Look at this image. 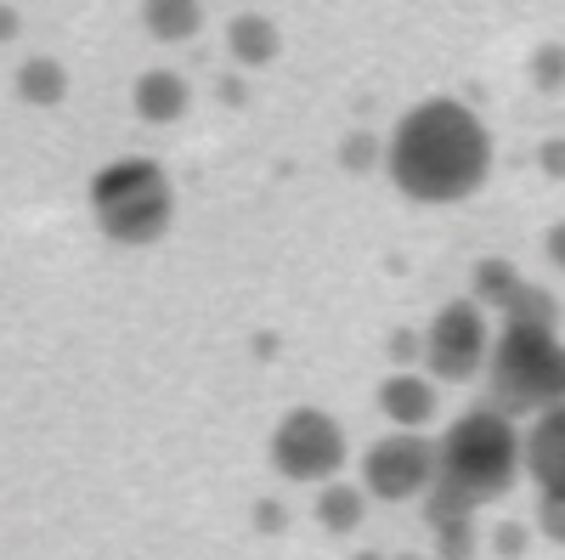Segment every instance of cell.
I'll list each match as a JSON object with an SVG mask.
<instances>
[{"label":"cell","mask_w":565,"mask_h":560,"mask_svg":"<svg viewBox=\"0 0 565 560\" xmlns=\"http://www.w3.org/2000/svg\"><path fill=\"white\" fill-rule=\"evenodd\" d=\"M492 362V329H487V306L481 300H447L430 329H424V368L430 380H447V385H463L487 373Z\"/></svg>","instance_id":"cell-5"},{"label":"cell","mask_w":565,"mask_h":560,"mask_svg":"<svg viewBox=\"0 0 565 560\" xmlns=\"http://www.w3.org/2000/svg\"><path fill=\"white\" fill-rule=\"evenodd\" d=\"M362 504H367V487H322V498H317V521L328 527V532H356V521H362Z\"/></svg>","instance_id":"cell-15"},{"label":"cell","mask_w":565,"mask_h":560,"mask_svg":"<svg viewBox=\"0 0 565 560\" xmlns=\"http://www.w3.org/2000/svg\"><path fill=\"white\" fill-rule=\"evenodd\" d=\"M441 476L436 487L458 493L463 504H492L514 487V476L526 471V431H514V419L498 408H469L436 442Z\"/></svg>","instance_id":"cell-2"},{"label":"cell","mask_w":565,"mask_h":560,"mask_svg":"<svg viewBox=\"0 0 565 560\" xmlns=\"http://www.w3.org/2000/svg\"><path fill=\"white\" fill-rule=\"evenodd\" d=\"M543 170L565 176V142H548V148H543Z\"/></svg>","instance_id":"cell-21"},{"label":"cell","mask_w":565,"mask_h":560,"mask_svg":"<svg viewBox=\"0 0 565 560\" xmlns=\"http://www.w3.org/2000/svg\"><path fill=\"white\" fill-rule=\"evenodd\" d=\"M526 476L548 498H565V402L526 425Z\"/></svg>","instance_id":"cell-8"},{"label":"cell","mask_w":565,"mask_h":560,"mask_svg":"<svg viewBox=\"0 0 565 560\" xmlns=\"http://www.w3.org/2000/svg\"><path fill=\"white\" fill-rule=\"evenodd\" d=\"M130 103H136V114H141V119L170 125V119H181V114H186V80H181V74H170V68H148V74L136 80Z\"/></svg>","instance_id":"cell-10"},{"label":"cell","mask_w":565,"mask_h":560,"mask_svg":"<svg viewBox=\"0 0 565 560\" xmlns=\"http://www.w3.org/2000/svg\"><path fill=\"white\" fill-rule=\"evenodd\" d=\"M271 464L289 482H328L345 464V431H340V419L322 413V408L282 413V425L271 431Z\"/></svg>","instance_id":"cell-7"},{"label":"cell","mask_w":565,"mask_h":560,"mask_svg":"<svg viewBox=\"0 0 565 560\" xmlns=\"http://www.w3.org/2000/svg\"><path fill=\"white\" fill-rule=\"evenodd\" d=\"M441 476V458H436V442L418 436V431H391L380 436L367 453H362V487L380 498V504H407V498H424Z\"/></svg>","instance_id":"cell-6"},{"label":"cell","mask_w":565,"mask_h":560,"mask_svg":"<svg viewBox=\"0 0 565 560\" xmlns=\"http://www.w3.org/2000/svg\"><path fill=\"white\" fill-rule=\"evenodd\" d=\"M90 210L114 244H153L175 215V193L153 159H114L90 181Z\"/></svg>","instance_id":"cell-4"},{"label":"cell","mask_w":565,"mask_h":560,"mask_svg":"<svg viewBox=\"0 0 565 560\" xmlns=\"http://www.w3.org/2000/svg\"><path fill=\"white\" fill-rule=\"evenodd\" d=\"M380 408L396 431H418L436 419V380H424V373H391L380 385Z\"/></svg>","instance_id":"cell-9"},{"label":"cell","mask_w":565,"mask_h":560,"mask_svg":"<svg viewBox=\"0 0 565 560\" xmlns=\"http://www.w3.org/2000/svg\"><path fill=\"white\" fill-rule=\"evenodd\" d=\"M402 560H424V554H402Z\"/></svg>","instance_id":"cell-23"},{"label":"cell","mask_w":565,"mask_h":560,"mask_svg":"<svg viewBox=\"0 0 565 560\" xmlns=\"http://www.w3.org/2000/svg\"><path fill=\"white\" fill-rule=\"evenodd\" d=\"M537 527H543V538H554V543H565V498H537Z\"/></svg>","instance_id":"cell-17"},{"label":"cell","mask_w":565,"mask_h":560,"mask_svg":"<svg viewBox=\"0 0 565 560\" xmlns=\"http://www.w3.org/2000/svg\"><path fill=\"white\" fill-rule=\"evenodd\" d=\"M63 91H68V74H63V63H52V57H29V63L18 68V97L34 103V108L63 103Z\"/></svg>","instance_id":"cell-14"},{"label":"cell","mask_w":565,"mask_h":560,"mask_svg":"<svg viewBox=\"0 0 565 560\" xmlns=\"http://www.w3.org/2000/svg\"><path fill=\"white\" fill-rule=\"evenodd\" d=\"M385 165L413 204H463L492 176V136L476 108L430 97L396 119Z\"/></svg>","instance_id":"cell-1"},{"label":"cell","mask_w":565,"mask_h":560,"mask_svg":"<svg viewBox=\"0 0 565 560\" xmlns=\"http://www.w3.org/2000/svg\"><path fill=\"white\" fill-rule=\"evenodd\" d=\"M141 23H148L153 40H193L204 23L199 0H141Z\"/></svg>","instance_id":"cell-12"},{"label":"cell","mask_w":565,"mask_h":560,"mask_svg":"<svg viewBox=\"0 0 565 560\" xmlns=\"http://www.w3.org/2000/svg\"><path fill=\"white\" fill-rule=\"evenodd\" d=\"M18 34V12H0V40H12Z\"/></svg>","instance_id":"cell-22"},{"label":"cell","mask_w":565,"mask_h":560,"mask_svg":"<svg viewBox=\"0 0 565 560\" xmlns=\"http://www.w3.org/2000/svg\"><path fill=\"white\" fill-rule=\"evenodd\" d=\"M537 80H543V85H559V80H565V52H543V57H537Z\"/></svg>","instance_id":"cell-18"},{"label":"cell","mask_w":565,"mask_h":560,"mask_svg":"<svg viewBox=\"0 0 565 560\" xmlns=\"http://www.w3.org/2000/svg\"><path fill=\"white\" fill-rule=\"evenodd\" d=\"M487 385H492V408L498 413H548L565 402V340L559 329H503L492 340V362H487Z\"/></svg>","instance_id":"cell-3"},{"label":"cell","mask_w":565,"mask_h":560,"mask_svg":"<svg viewBox=\"0 0 565 560\" xmlns=\"http://www.w3.org/2000/svg\"><path fill=\"white\" fill-rule=\"evenodd\" d=\"M543 250H548V261L565 272V221L559 226H548V239H543Z\"/></svg>","instance_id":"cell-20"},{"label":"cell","mask_w":565,"mask_h":560,"mask_svg":"<svg viewBox=\"0 0 565 560\" xmlns=\"http://www.w3.org/2000/svg\"><path fill=\"white\" fill-rule=\"evenodd\" d=\"M514 289H521V272H514L509 261H481L476 266V295H469V300H481V306H503Z\"/></svg>","instance_id":"cell-16"},{"label":"cell","mask_w":565,"mask_h":560,"mask_svg":"<svg viewBox=\"0 0 565 560\" xmlns=\"http://www.w3.org/2000/svg\"><path fill=\"white\" fill-rule=\"evenodd\" d=\"M226 52L238 57L244 68L271 63V57H277V23H271V18H260V12L232 18V29H226Z\"/></svg>","instance_id":"cell-11"},{"label":"cell","mask_w":565,"mask_h":560,"mask_svg":"<svg viewBox=\"0 0 565 560\" xmlns=\"http://www.w3.org/2000/svg\"><path fill=\"white\" fill-rule=\"evenodd\" d=\"M498 311H503V329H559V306H554V295L537 289V284H526V277H521V289H514Z\"/></svg>","instance_id":"cell-13"},{"label":"cell","mask_w":565,"mask_h":560,"mask_svg":"<svg viewBox=\"0 0 565 560\" xmlns=\"http://www.w3.org/2000/svg\"><path fill=\"white\" fill-rule=\"evenodd\" d=\"M498 554H526V532L521 527H498Z\"/></svg>","instance_id":"cell-19"}]
</instances>
